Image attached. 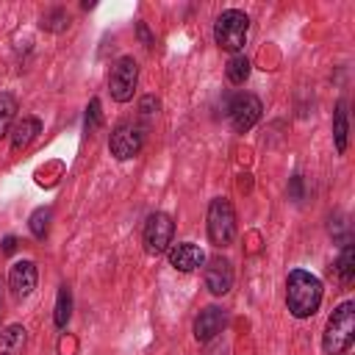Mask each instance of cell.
<instances>
[{"label":"cell","instance_id":"cell-11","mask_svg":"<svg viewBox=\"0 0 355 355\" xmlns=\"http://www.w3.org/2000/svg\"><path fill=\"white\" fill-rule=\"evenodd\" d=\"M36 280H39V272L33 261H17L8 272V286L17 297H28L36 288Z\"/></svg>","mask_w":355,"mask_h":355},{"label":"cell","instance_id":"cell-15","mask_svg":"<svg viewBox=\"0 0 355 355\" xmlns=\"http://www.w3.org/2000/svg\"><path fill=\"white\" fill-rule=\"evenodd\" d=\"M333 272L338 275L341 286H349V283H352V277H355V247H352L349 241L344 244V250H341V255H338Z\"/></svg>","mask_w":355,"mask_h":355},{"label":"cell","instance_id":"cell-23","mask_svg":"<svg viewBox=\"0 0 355 355\" xmlns=\"http://www.w3.org/2000/svg\"><path fill=\"white\" fill-rule=\"evenodd\" d=\"M139 111H141V114H155V111H158V97H153V94L141 97V103H139Z\"/></svg>","mask_w":355,"mask_h":355},{"label":"cell","instance_id":"cell-2","mask_svg":"<svg viewBox=\"0 0 355 355\" xmlns=\"http://www.w3.org/2000/svg\"><path fill=\"white\" fill-rule=\"evenodd\" d=\"M355 338V302H341L324 324L322 349L324 355H344Z\"/></svg>","mask_w":355,"mask_h":355},{"label":"cell","instance_id":"cell-5","mask_svg":"<svg viewBox=\"0 0 355 355\" xmlns=\"http://www.w3.org/2000/svg\"><path fill=\"white\" fill-rule=\"evenodd\" d=\"M136 83H139V64L133 55H122L114 67H111V75H108V92L116 103H128L133 100V92H136Z\"/></svg>","mask_w":355,"mask_h":355},{"label":"cell","instance_id":"cell-20","mask_svg":"<svg viewBox=\"0 0 355 355\" xmlns=\"http://www.w3.org/2000/svg\"><path fill=\"white\" fill-rule=\"evenodd\" d=\"M50 219H53V211H50L47 205L36 208V211L31 214V219H28L31 233H33L36 239H44V236H47V230H50Z\"/></svg>","mask_w":355,"mask_h":355},{"label":"cell","instance_id":"cell-3","mask_svg":"<svg viewBox=\"0 0 355 355\" xmlns=\"http://www.w3.org/2000/svg\"><path fill=\"white\" fill-rule=\"evenodd\" d=\"M247 33H250V17L239 8L222 11L214 22V42L227 53H239L247 42Z\"/></svg>","mask_w":355,"mask_h":355},{"label":"cell","instance_id":"cell-21","mask_svg":"<svg viewBox=\"0 0 355 355\" xmlns=\"http://www.w3.org/2000/svg\"><path fill=\"white\" fill-rule=\"evenodd\" d=\"M69 25V14L64 11V8H53V11H47L44 17H42V28L44 31H64Z\"/></svg>","mask_w":355,"mask_h":355},{"label":"cell","instance_id":"cell-19","mask_svg":"<svg viewBox=\"0 0 355 355\" xmlns=\"http://www.w3.org/2000/svg\"><path fill=\"white\" fill-rule=\"evenodd\" d=\"M14 116H17V97L3 92L0 94V139L8 133V128L14 125Z\"/></svg>","mask_w":355,"mask_h":355},{"label":"cell","instance_id":"cell-14","mask_svg":"<svg viewBox=\"0 0 355 355\" xmlns=\"http://www.w3.org/2000/svg\"><path fill=\"white\" fill-rule=\"evenodd\" d=\"M28 344V330L22 324H8L0 333V355H22Z\"/></svg>","mask_w":355,"mask_h":355},{"label":"cell","instance_id":"cell-10","mask_svg":"<svg viewBox=\"0 0 355 355\" xmlns=\"http://www.w3.org/2000/svg\"><path fill=\"white\" fill-rule=\"evenodd\" d=\"M225 324H227V313L216 305H208L194 319V338L197 341H211L214 336H219L225 330Z\"/></svg>","mask_w":355,"mask_h":355},{"label":"cell","instance_id":"cell-25","mask_svg":"<svg viewBox=\"0 0 355 355\" xmlns=\"http://www.w3.org/2000/svg\"><path fill=\"white\" fill-rule=\"evenodd\" d=\"M288 194L294 197V200H300L302 197V178L297 175V178H291V186H288Z\"/></svg>","mask_w":355,"mask_h":355},{"label":"cell","instance_id":"cell-17","mask_svg":"<svg viewBox=\"0 0 355 355\" xmlns=\"http://www.w3.org/2000/svg\"><path fill=\"white\" fill-rule=\"evenodd\" d=\"M225 75H227V80H230L233 86H241V83L250 78V58H247V55H241V53H236V55L227 61Z\"/></svg>","mask_w":355,"mask_h":355},{"label":"cell","instance_id":"cell-18","mask_svg":"<svg viewBox=\"0 0 355 355\" xmlns=\"http://www.w3.org/2000/svg\"><path fill=\"white\" fill-rule=\"evenodd\" d=\"M69 316H72V291H69V286H61L58 288V300H55V311H53L55 327H67Z\"/></svg>","mask_w":355,"mask_h":355},{"label":"cell","instance_id":"cell-9","mask_svg":"<svg viewBox=\"0 0 355 355\" xmlns=\"http://www.w3.org/2000/svg\"><path fill=\"white\" fill-rule=\"evenodd\" d=\"M230 286H233V266H230V261L222 258V255L211 258L208 266H205V288L214 297H222V294L230 291Z\"/></svg>","mask_w":355,"mask_h":355},{"label":"cell","instance_id":"cell-26","mask_svg":"<svg viewBox=\"0 0 355 355\" xmlns=\"http://www.w3.org/2000/svg\"><path fill=\"white\" fill-rule=\"evenodd\" d=\"M17 250V239L14 236H6L3 239V252H14Z\"/></svg>","mask_w":355,"mask_h":355},{"label":"cell","instance_id":"cell-22","mask_svg":"<svg viewBox=\"0 0 355 355\" xmlns=\"http://www.w3.org/2000/svg\"><path fill=\"white\" fill-rule=\"evenodd\" d=\"M100 100H92L89 103V111H86V133H94L100 128Z\"/></svg>","mask_w":355,"mask_h":355},{"label":"cell","instance_id":"cell-12","mask_svg":"<svg viewBox=\"0 0 355 355\" xmlns=\"http://www.w3.org/2000/svg\"><path fill=\"white\" fill-rule=\"evenodd\" d=\"M169 263L178 269V272H194L205 263V252L191 244V241H183V244H175L169 250Z\"/></svg>","mask_w":355,"mask_h":355},{"label":"cell","instance_id":"cell-16","mask_svg":"<svg viewBox=\"0 0 355 355\" xmlns=\"http://www.w3.org/2000/svg\"><path fill=\"white\" fill-rule=\"evenodd\" d=\"M347 133H349V125H347V103L341 100L336 105V114H333V139H336V150L338 153L347 150Z\"/></svg>","mask_w":355,"mask_h":355},{"label":"cell","instance_id":"cell-8","mask_svg":"<svg viewBox=\"0 0 355 355\" xmlns=\"http://www.w3.org/2000/svg\"><path fill=\"white\" fill-rule=\"evenodd\" d=\"M144 144V130L133 122H122L111 130V139H108V147H111V155L119 158V161H128L133 155H139Z\"/></svg>","mask_w":355,"mask_h":355},{"label":"cell","instance_id":"cell-6","mask_svg":"<svg viewBox=\"0 0 355 355\" xmlns=\"http://www.w3.org/2000/svg\"><path fill=\"white\" fill-rule=\"evenodd\" d=\"M172 236H175V222H172L169 214L155 211V214L147 216L144 233H141V241H144L147 255H161V252H166L169 244H172Z\"/></svg>","mask_w":355,"mask_h":355},{"label":"cell","instance_id":"cell-1","mask_svg":"<svg viewBox=\"0 0 355 355\" xmlns=\"http://www.w3.org/2000/svg\"><path fill=\"white\" fill-rule=\"evenodd\" d=\"M322 280L305 269H291L286 277V305L291 316L308 319L319 311L322 305Z\"/></svg>","mask_w":355,"mask_h":355},{"label":"cell","instance_id":"cell-7","mask_svg":"<svg viewBox=\"0 0 355 355\" xmlns=\"http://www.w3.org/2000/svg\"><path fill=\"white\" fill-rule=\"evenodd\" d=\"M261 111H263V105H261V100H258L255 94H250V92L236 94V97L230 100V105H227V116H230L233 130H236V133L252 130L255 122L261 119Z\"/></svg>","mask_w":355,"mask_h":355},{"label":"cell","instance_id":"cell-4","mask_svg":"<svg viewBox=\"0 0 355 355\" xmlns=\"http://www.w3.org/2000/svg\"><path fill=\"white\" fill-rule=\"evenodd\" d=\"M208 239L214 247H230L236 239V211L225 197H214L208 205Z\"/></svg>","mask_w":355,"mask_h":355},{"label":"cell","instance_id":"cell-24","mask_svg":"<svg viewBox=\"0 0 355 355\" xmlns=\"http://www.w3.org/2000/svg\"><path fill=\"white\" fill-rule=\"evenodd\" d=\"M136 31H139V39H141L147 47H153V44H155V36H150V31H147V25H144V22H139V25H136Z\"/></svg>","mask_w":355,"mask_h":355},{"label":"cell","instance_id":"cell-13","mask_svg":"<svg viewBox=\"0 0 355 355\" xmlns=\"http://www.w3.org/2000/svg\"><path fill=\"white\" fill-rule=\"evenodd\" d=\"M42 133V119L36 116H22L11 125V150H25L36 136Z\"/></svg>","mask_w":355,"mask_h":355}]
</instances>
